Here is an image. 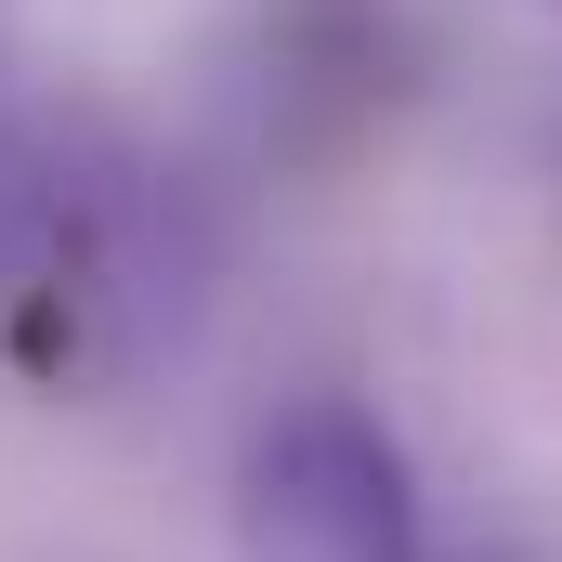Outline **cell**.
Instances as JSON below:
<instances>
[{
    "mask_svg": "<svg viewBox=\"0 0 562 562\" xmlns=\"http://www.w3.org/2000/svg\"><path fill=\"white\" fill-rule=\"evenodd\" d=\"M236 550L249 562H419V458L367 393H288L236 445Z\"/></svg>",
    "mask_w": 562,
    "mask_h": 562,
    "instance_id": "6da1fadb",
    "label": "cell"
}]
</instances>
